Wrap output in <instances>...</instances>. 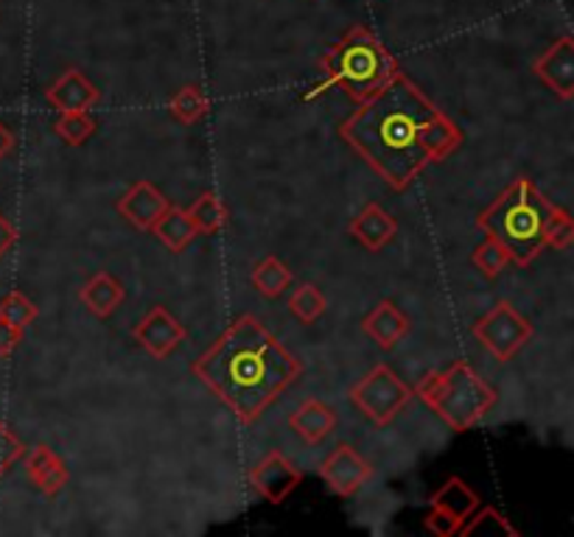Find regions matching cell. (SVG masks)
I'll use <instances>...</instances> for the list:
<instances>
[{
	"label": "cell",
	"instance_id": "obj_1",
	"mask_svg": "<svg viewBox=\"0 0 574 537\" xmlns=\"http://www.w3.org/2000/svg\"><path fill=\"white\" fill-rule=\"evenodd\" d=\"M339 135L393 191H406L426 168L446 160L463 143L452 118L400 70L362 101Z\"/></svg>",
	"mask_w": 574,
	"mask_h": 537
},
{
	"label": "cell",
	"instance_id": "obj_2",
	"mask_svg": "<svg viewBox=\"0 0 574 537\" xmlns=\"http://www.w3.org/2000/svg\"><path fill=\"white\" fill-rule=\"evenodd\" d=\"M303 365L253 314H241L194 361V376L241 422H253L295 384Z\"/></svg>",
	"mask_w": 574,
	"mask_h": 537
},
{
	"label": "cell",
	"instance_id": "obj_3",
	"mask_svg": "<svg viewBox=\"0 0 574 537\" xmlns=\"http://www.w3.org/2000/svg\"><path fill=\"white\" fill-rule=\"evenodd\" d=\"M555 205L546 202L533 179H516L485 213L476 219L482 232L505 243L518 266H527L538 258L544 243L546 221Z\"/></svg>",
	"mask_w": 574,
	"mask_h": 537
},
{
	"label": "cell",
	"instance_id": "obj_4",
	"mask_svg": "<svg viewBox=\"0 0 574 537\" xmlns=\"http://www.w3.org/2000/svg\"><path fill=\"white\" fill-rule=\"evenodd\" d=\"M395 70L398 68H395L393 57L382 48V42L365 26H354L343 40L328 48L325 79L308 96H317L325 87H343L350 99L362 105L387 84Z\"/></svg>",
	"mask_w": 574,
	"mask_h": 537
},
{
	"label": "cell",
	"instance_id": "obj_5",
	"mask_svg": "<svg viewBox=\"0 0 574 537\" xmlns=\"http://www.w3.org/2000/svg\"><path fill=\"white\" fill-rule=\"evenodd\" d=\"M420 400L446 422L452 431H468L496 406V389L465 361H454L448 370L424 376L415 389Z\"/></svg>",
	"mask_w": 574,
	"mask_h": 537
},
{
	"label": "cell",
	"instance_id": "obj_6",
	"mask_svg": "<svg viewBox=\"0 0 574 537\" xmlns=\"http://www.w3.org/2000/svg\"><path fill=\"white\" fill-rule=\"evenodd\" d=\"M356 409L376 426H389L413 400V389L406 387L387 365H376L354 389L348 392Z\"/></svg>",
	"mask_w": 574,
	"mask_h": 537
},
{
	"label": "cell",
	"instance_id": "obj_7",
	"mask_svg": "<svg viewBox=\"0 0 574 537\" xmlns=\"http://www.w3.org/2000/svg\"><path fill=\"white\" fill-rule=\"evenodd\" d=\"M474 339L485 347L496 361H511L524 345L535 336V328L513 308V302H496L485 317H479L471 328Z\"/></svg>",
	"mask_w": 574,
	"mask_h": 537
},
{
	"label": "cell",
	"instance_id": "obj_8",
	"mask_svg": "<svg viewBox=\"0 0 574 537\" xmlns=\"http://www.w3.org/2000/svg\"><path fill=\"white\" fill-rule=\"evenodd\" d=\"M432 513L426 515L424 526L426 531L437 537H452L457 535L459 526L468 520V515L479 507V496L465 485L463 479L452 476L441 490L432 496Z\"/></svg>",
	"mask_w": 574,
	"mask_h": 537
},
{
	"label": "cell",
	"instance_id": "obj_9",
	"mask_svg": "<svg viewBox=\"0 0 574 537\" xmlns=\"http://www.w3.org/2000/svg\"><path fill=\"white\" fill-rule=\"evenodd\" d=\"M319 476L334 496L350 498L370 481L373 465L350 445H337L331 457L319 465Z\"/></svg>",
	"mask_w": 574,
	"mask_h": 537
},
{
	"label": "cell",
	"instance_id": "obj_10",
	"mask_svg": "<svg viewBox=\"0 0 574 537\" xmlns=\"http://www.w3.org/2000/svg\"><path fill=\"white\" fill-rule=\"evenodd\" d=\"M132 336L151 358L162 361V358H169L171 352L186 341V328H182V322L169 311V308L155 306L151 311L144 314V319H140L138 325H135Z\"/></svg>",
	"mask_w": 574,
	"mask_h": 537
},
{
	"label": "cell",
	"instance_id": "obj_11",
	"mask_svg": "<svg viewBox=\"0 0 574 537\" xmlns=\"http://www.w3.org/2000/svg\"><path fill=\"white\" fill-rule=\"evenodd\" d=\"M300 481L303 474L295 468V463H291L289 457H284L280 451H269L267 457L250 470V485L256 487L258 496L267 498L269 504H284Z\"/></svg>",
	"mask_w": 574,
	"mask_h": 537
},
{
	"label": "cell",
	"instance_id": "obj_12",
	"mask_svg": "<svg viewBox=\"0 0 574 537\" xmlns=\"http://www.w3.org/2000/svg\"><path fill=\"white\" fill-rule=\"evenodd\" d=\"M533 73L544 81L546 90L563 101H572L574 96V40L561 37L552 42L544 53L533 62Z\"/></svg>",
	"mask_w": 574,
	"mask_h": 537
},
{
	"label": "cell",
	"instance_id": "obj_13",
	"mask_svg": "<svg viewBox=\"0 0 574 537\" xmlns=\"http://www.w3.org/2000/svg\"><path fill=\"white\" fill-rule=\"evenodd\" d=\"M46 99L59 112H90L101 101V93L81 70L70 68L48 87Z\"/></svg>",
	"mask_w": 574,
	"mask_h": 537
},
{
	"label": "cell",
	"instance_id": "obj_14",
	"mask_svg": "<svg viewBox=\"0 0 574 537\" xmlns=\"http://www.w3.org/2000/svg\"><path fill=\"white\" fill-rule=\"evenodd\" d=\"M29 451V448H26ZM26 457V474H29L31 485L42 493L46 498L59 496V493L68 487L70 481V470L65 465V459L59 457L57 451H51L48 445H34Z\"/></svg>",
	"mask_w": 574,
	"mask_h": 537
},
{
	"label": "cell",
	"instance_id": "obj_15",
	"mask_svg": "<svg viewBox=\"0 0 574 537\" xmlns=\"http://www.w3.org/2000/svg\"><path fill=\"white\" fill-rule=\"evenodd\" d=\"M116 208H118V213H121L123 219L135 227V230L146 232L155 227V221L160 219L162 210L169 208V202H166V197H162V193L157 191L151 182L140 179V182H135V186L129 188L121 199H118Z\"/></svg>",
	"mask_w": 574,
	"mask_h": 537
},
{
	"label": "cell",
	"instance_id": "obj_16",
	"mask_svg": "<svg viewBox=\"0 0 574 537\" xmlns=\"http://www.w3.org/2000/svg\"><path fill=\"white\" fill-rule=\"evenodd\" d=\"M339 417L331 406L319 398H306L295 411L289 415V428L303 439L306 445L323 442L328 434H334Z\"/></svg>",
	"mask_w": 574,
	"mask_h": 537
},
{
	"label": "cell",
	"instance_id": "obj_17",
	"mask_svg": "<svg viewBox=\"0 0 574 537\" xmlns=\"http://www.w3.org/2000/svg\"><path fill=\"white\" fill-rule=\"evenodd\" d=\"M348 232L370 252H378V249L387 247L395 236H398V221L382 208V205L370 202L362 208V213L356 216L348 225Z\"/></svg>",
	"mask_w": 574,
	"mask_h": 537
},
{
	"label": "cell",
	"instance_id": "obj_18",
	"mask_svg": "<svg viewBox=\"0 0 574 537\" xmlns=\"http://www.w3.org/2000/svg\"><path fill=\"white\" fill-rule=\"evenodd\" d=\"M362 330H365L382 350H393V347L409 334V317H406L393 300H382L365 319H362Z\"/></svg>",
	"mask_w": 574,
	"mask_h": 537
},
{
	"label": "cell",
	"instance_id": "obj_19",
	"mask_svg": "<svg viewBox=\"0 0 574 537\" xmlns=\"http://www.w3.org/2000/svg\"><path fill=\"white\" fill-rule=\"evenodd\" d=\"M127 297V289L121 286V280L110 272H96L93 278H88V284L79 289L81 306L88 308L96 319L112 317L118 306Z\"/></svg>",
	"mask_w": 574,
	"mask_h": 537
},
{
	"label": "cell",
	"instance_id": "obj_20",
	"mask_svg": "<svg viewBox=\"0 0 574 537\" xmlns=\"http://www.w3.org/2000/svg\"><path fill=\"white\" fill-rule=\"evenodd\" d=\"M151 232H155L171 252H182V249L199 236V230L194 227V221L188 219L186 210L175 208V205H169V208L162 210V216L155 221Z\"/></svg>",
	"mask_w": 574,
	"mask_h": 537
},
{
	"label": "cell",
	"instance_id": "obj_21",
	"mask_svg": "<svg viewBox=\"0 0 574 537\" xmlns=\"http://www.w3.org/2000/svg\"><path fill=\"white\" fill-rule=\"evenodd\" d=\"M291 280H295L291 269L284 263V260L275 258V255H269V258H264L261 263H256V269H253L250 275L253 289H256L261 297H267V300H275V297L284 295V291L291 286Z\"/></svg>",
	"mask_w": 574,
	"mask_h": 537
},
{
	"label": "cell",
	"instance_id": "obj_22",
	"mask_svg": "<svg viewBox=\"0 0 574 537\" xmlns=\"http://www.w3.org/2000/svg\"><path fill=\"white\" fill-rule=\"evenodd\" d=\"M457 535L463 537H474V535H507V537H518V529L494 507H476L474 513L468 515L463 526H459Z\"/></svg>",
	"mask_w": 574,
	"mask_h": 537
},
{
	"label": "cell",
	"instance_id": "obj_23",
	"mask_svg": "<svg viewBox=\"0 0 574 537\" xmlns=\"http://www.w3.org/2000/svg\"><path fill=\"white\" fill-rule=\"evenodd\" d=\"M471 263H474L487 280H496L502 272H505L507 263H513V255L505 243L487 236L485 241L474 247V252H471Z\"/></svg>",
	"mask_w": 574,
	"mask_h": 537
},
{
	"label": "cell",
	"instance_id": "obj_24",
	"mask_svg": "<svg viewBox=\"0 0 574 537\" xmlns=\"http://www.w3.org/2000/svg\"><path fill=\"white\" fill-rule=\"evenodd\" d=\"M186 213H188V219L194 221V227H197L199 232H208V236L225 230V225H227V208L221 205V199L216 197L214 191H205L202 197H199L197 202L186 210Z\"/></svg>",
	"mask_w": 574,
	"mask_h": 537
},
{
	"label": "cell",
	"instance_id": "obj_25",
	"mask_svg": "<svg viewBox=\"0 0 574 537\" xmlns=\"http://www.w3.org/2000/svg\"><path fill=\"white\" fill-rule=\"evenodd\" d=\"M169 112L180 123H188V127H194V123H199L205 116H208V96L202 93V87L186 84L180 93L171 99Z\"/></svg>",
	"mask_w": 574,
	"mask_h": 537
},
{
	"label": "cell",
	"instance_id": "obj_26",
	"mask_svg": "<svg viewBox=\"0 0 574 537\" xmlns=\"http://www.w3.org/2000/svg\"><path fill=\"white\" fill-rule=\"evenodd\" d=\"M325 308H328V300H325V295L314 284L297 286L295 295L289 297V314L303 325L317 322L325 314Z\"/></svg>",
	"mask_w": 574,
	"mask_h": 537
},
{
	"label": "cell",
	"instance_id": "obj_27",
	"mask_svg": "<svg viewBox=\"0 0 574 537\" xmlns=\"http://www.w3.org/2000/svg\"><path fill=\"white\" fill-rule=\"evenodd\" d=\"M96 118L90 112H62L59 121L53 123V132L59 135V140L68 146H81L85 140L93 138L96 132Z\"/></svg>",
	"mask_w": 574,
	"mask_h": 537
},
{
	"label": "cell",
	"instance_id": "obj_28",
	"mask_svg": "<svg viewBox=\"0 0 574 537\" xmlns=\"http://www.w3.org/2000/svg\"><path fill=\"white\" fill-rule=\"evenodd\" d=\"M37 317H40L37 306L29 300V297L20 295V291H12V295H7L3 300H0V319H7V322L14 325V328L26 330Z\"/></svg>",
	"mask_w": 574,
	"mask_h": 537
},
{
	"label": "cell",
	"instance_id": "obj_29",
	"mask_svg": "<svg viewBox=\"0 0 574 537\" xmlns=\"http://www.w3.org/2000/svg\"><path fill=\"white\" fill-rule=\"evenodd\" d=\"M544 243L552 249H568L574 243V221L572 216L566 213L563 208L552 210L550 221H546V230H544Z\"/></svg>",
	"mask_w": 574,
	"mask_h": 537
},
{
	"label": "cell",
	"instance_id": "obj_30",
	"mask_svg": "<svg viewBox=\"0 0 574 537\" xmlns=\"http://www.w3.org/2000/svg\"><path fill=\"white\" fill-rule=\"evenodd\" d=\"M23 454H26L23 439H20L7 422L0 420V479L9 474V468H12L18 459H23Z\"/></svg>",
	"mask_w": 574,
	"mask_h": 537
},
{
	"label": "cell",
	"instance_id": "obj_31",
	"mask_svg": "<svg viewBox=\"0 0 574 537\" xmlns=\"http://www.w3.org/2000/svg\"><path fill=\"white\" fill-rule=\"evenodd\" d=\"M23 341V328H14L7 319H0V358H9Z\"/></svg>",
	"mask_w": 574,
	"mask_h": 537
},
{
	"label": "cell",
	"instance_id": "obj_32",
	"mask_svg": "<svg viewBox=\"0 0 574 537\" xmlns=\"http://www.w3.org/2000/svg\"><path fill=\"white\" fill-rule=\"evenodd\" d=\"M14 243H18V227H14L7 216L0 213V260L12 252Z\"/></svg>",
	"mask_w": 574,
	"mask_h": 537
},
{
	"label": "cell",
	"instance_id": "obj_33",
	"mask_svg": "<svg viewBox=\"0 0 574 537\" xmlns=\"http://www.w3.org/2000/svg\"><path fill=\"white\" fill-rule=\"evenodd\" d=\"M12 149H14V135L3 127V121H0V160H3Z\"/></svg>",
	"mask_w": 574,
	"mask_h": 537
}]
</instances>
